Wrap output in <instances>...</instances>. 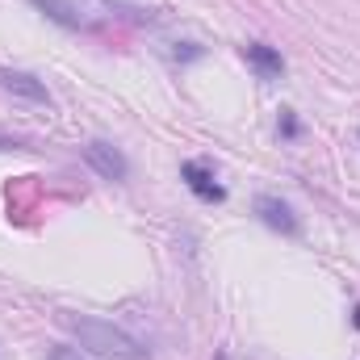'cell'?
I'll list each match as a JSON object with an SVG mask.
<instances>
[{"label": "cell", "mask_w": 360, "mask_h": 360, "mask_svg": "<svg viewBox=\"0 0 360 360\" xmlns=\"http://www.w3.org/2000/svg\"><path fill=\"white\" fill-rule=\"evenodd\" d=\"M68 327L76 331L80 348H89V352H96V356H105V360H147V348H143L134 335H126L122 327H113V323H105V319L72 314Z\"/></svg>", "instance_id": "6da1fadb"}, {"label": "cell", "mask_w": 360, "mask_h": 360, "mask_svg": "<svg viewBox=\"0 0 360 360\" xmlns=\"http://www.w3.org/2000/svg\"><path fill=\"white\" fill-rule=\"evenodd\" d=\"M84 160H89L92 172L105 176V180H126V172H130L126 155H122L113 143H105V139H92L89 147H84Z\"/></svg>", "instance_id": "7a4b0ae2"}, {"label": "cell", "mask_w": 360, "mask_h": 360, "mask_svg": "<svg viewBox=\"0 0 360 360\" xmlns=\"http://www.w3.org/2000/svg\"><path fill=\"white\" fill-rule=\"evenodd\" d=\"M180 180H184L201 201H222V197H226L222 184L214 180V168H210L205 160H184V164H180Z\"/></svg>", "instance_id": "3957f363"}, {"label": "cell", "mask_w": 360, "mask_h": 360, "mask_svg": "<svg viewBox=\"0 0 360 360\" xmlns=\"http://www.w3.org/2000/svg\"><path fill=\"white\" fill-rule=\"evenodd\" d=\"M34 8H42L51 21L68 30H92V13L84 8V0H34Z\"/></svg>", "instance_id": "277c9868"}, {"label": "cell", "mask_w": 360, "mask_h": 360, "mask_svg": "<svg viewBox=\"0 0 360 360\" xmlns=\"http://www.w3.org/2000/svg\"><path fill=\"white\" fill-rule=\"evenodd\" d=\"M0 89L13 92V96H25V101H34V105H51V92H46V84H42L38 76H30V72L0 68Z\"/></svg>", "instance_id": "5b68a950"}, {"label": "cell", "mask_w": 360, "mask_h": 360, "mask_svg": "<svg viewBox=\"0 0 360 360\" xmlns=\"http://www.w3.org/2000/svg\"><path fill=\"white\" fill-rule=\"evenodd\" d=\"M256 214L269 222L272 231H281V235H297L302 231V222H297V214L281 201V197H256Z\"/></svg>", "instance_id": "8992f818"}, {"label": "cell", "mask_w": 360, "mask_h": 360, "mask_svg": "<svg viewBox=\"0 0 360 360\" xmlns=\"http://www.w3.org/2000/svg\"><path fill=\"white\" fill-rule=\"evenodd\" d=\"M243 59L256 68V76H260V80H276V76L285 72L281 51H272L269 42H248V46H243Z\"/></svg>", "instance_id": "52a82bcc"}, {"label": "cell", "mask_w": 360, "mask_h": 360, "mask_svg": "<svg viewBox=\"0 0 360 360\" xmlns=\"http://www.w3.org/2000/svg\"><path fill=\"white\" fill-rule=\"evenodd\" d=\"M51 360H92V356H84L80 348H51Z\"/></svg>", "instance_id": "ba28073f"}, {"label": "cell", "mask_w": 360, "mask_h": 360, "mask_svg": "<svg viewBox=\"0 0 360 360\" xmlns=\"http://www.w3.org/2000/svg\"><path fill=\"white\" fill-rule=\"evenodd\" d=\"M356 327H360V306H356Z\"/></svg>", "instance_id": "9c48e42d"}]
</instances>
